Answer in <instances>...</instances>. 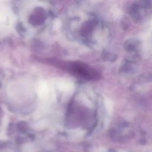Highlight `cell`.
I'll use <instances>...</instances> for the list:
<instances>
[]
</instances>
